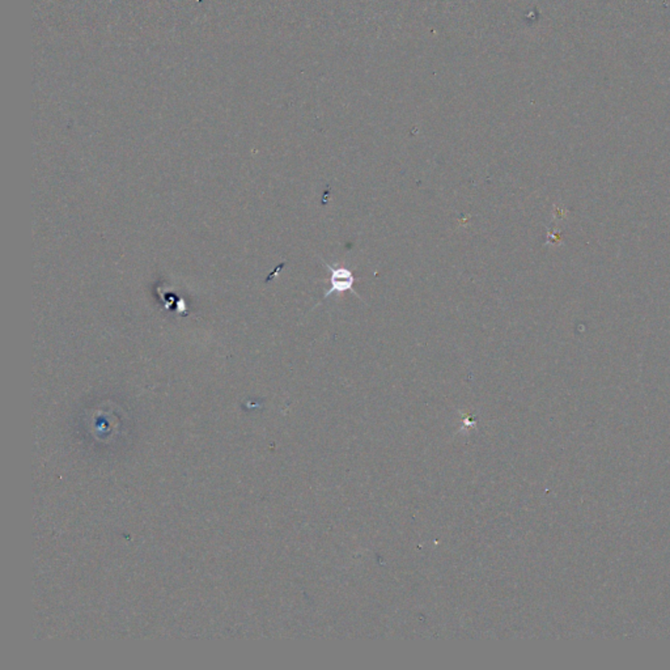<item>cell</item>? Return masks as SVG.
Segmentation results:
<instances>
[{
	"instance_id": "6da1fadb",
	"label": "cell",
	"mask_w": 670,
	"mask_h": 670,
	"mask_svg": "<svg viewBox=\"0 0 670 670\" xmlns=\"http://www.w3.org/2000/svg\"><path fill=\"white\" fill-rule=\"evenodd\" d=\"M329 271H330V290L327 291L325 294L326 297H329V294H334V292H345V291H352V285H354V276H352V273L345 269L343 266H339V264H329L327 266Z\"/></svg>"
}]
</instances>
